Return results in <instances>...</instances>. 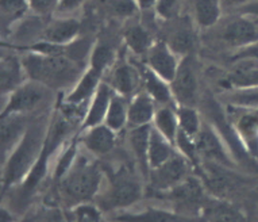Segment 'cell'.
Segmentation results:
<instances>
[{
	"label": "cell",
	"mask_w": 258,
	"mask_h": 222,
	"mask_svg": "<svg viewBox=\"0 0 258 222\" xmlns=\"http://www.w3.org/2000/svg\"><path fill=\"white\" fill-rule=\"evenodd\" d=\"M22 61L30 80L39 81L50 90L73 88L83 75L81 65L67 56H43L30 51Z\"/></svg>",
	"instance_id": "6da1fadb"
},
{
	"label": "cell",
	"mask_w": 258,
	"mask_h": 222,
	"mask_svg": "<svg viewBox=\"0 0 258 222\" xmlns=\"http://www.w3.org/2000/svg\"><path fill=\"white\" fill-rule=\"evenodd\" d=\"M46 133L47 129L43 130L42 125L38 122L27 128L25 136L3 162V188H9L26 179L42 153Z\"/></svg>",
	"instance_id": "7a4b0ae2"
},
{
	"label": "cell",
	"mask_w": 258,
	"mask_h": 222,
	"mask_svg": "<svg viewBox=\"0 0 258 222\" xmlns=\"http://www.w3.org/2000/svg\"><path fill=\"white\" fill-rule=\"evenodd\" d=\"M102 178V170L96 162L84 156H77L67 175L59 180L61 194L72 203H87L96 197Z\"/></svg>",
	"instance_id": "3957f363"
},
{
	"label": "cell",
	"mask_w": 258,
	"mask_h": 222,
	"mask_svg": "<svg viewBox=\"0 0 258 222\" xmlns=\"http://www.w3.org/2000/svg\"><path fill=\"white\" fill-rule=\"evenodd\" d=\"M50 96V88L35 80H26L21 87L13 91L3 106L2 117L22 114L26 116L38 108Z\"/></svg>",
	"instance_id": "277c9868"
},
{
	"label": "cell",
	"mask_w": 258,
	"mask_h": 222,
	"mask_svg": "<svg viewBox=\"0 0 258 222\" xmlns=\"http://www.w3.org/2000/svg\"><path fill=\"white\" fill-rule=\"evenodd\" d=\"M170 88L177 106L196 107L199 98V80L195 61L190 54L180 59L177 72L170 81Z\"/></svg>",
	"instance_id": "5b68a950"
},
{
	"label": "cell",
	"mask_w": 258,
	"mask_h": 222,
	"mask_svg": "<svg viewBox=\"0 0 258 222\" xmlns=\"http://www.w3.org/2000/svg\"><path fill=\"white\" fill-rule=\"evenodd\" d=\"M142 197L140 182L127 171H119L111 179L107 192L100 199V205L107 210L134 205Z\"/></svg>",
	"instance_id": "8992f818"
},
{
	"label": "cell",
	"mask_w": 258,
	"mask_h": 222,
	"mask_svg": "<svg viewBox=\"0 0 258 222\" xmlns=\"http://www.w3.org/2000/svg\"><path fill=\"white\" fill-rule=\"evenodd\" d=\"M188 172L186 158L182 154L176 153L158 168L150 171V184L158 191L172 190L185 180Z\"/></svg>",
	"instance_id": "52a82bcc"
},
{
	"label": "cell",
	"mask_w": 258,
	"mask_h": 222,
	"mask_svg": "<svg viewBox=\"0 0 258 222\" xmlns=\"http://www.w3.org/2000/svg\"><path fill=\"white\" fill-rule=\"evenodd\" d=\"M222 37L224 42L229 43L230 46L241 50L243 47L258 42V22L247 15L234 18L233 21L224 26Z\"/></svg>",
	"instance_id": "ba28073f"
},
{
	"label": "cell",
	"mask_w": 258,
	"mask_h": 222,
	"mask_svg": "<svg viewBox=\"0 0 258 222\" xmlns=\"http://www.w3.org/2000/svg\"><path fill=\"white\" fill-rule=\"evenodd\" d=\"M148 67L168 83L174 79L180 60L166 42L153 43L152 49L146 54Z\"/></svg>",
	"instance_id": "9c48e42d"
},
{
	"label": "cell",
	"mask_w": 258,
	"mask_h": 222,
	"mask_svg": "<svg viewBox=\"0 0 258 222\" xmlns=\"http://www.w3.org/2000/svg\"><path fill=\"white\" fill-rule=\"evenodd\" d=\"M102 81L103 73L92 67H88V69L84 71L80 79L76 81L73 88H71L69 94L65 98V103L72 104V106L87 107L89 100L93 98V95L96 94Z\"/></svg>",
	"instance_id": "30bf717a"
},
{
	"label": "cell",
	"mask_w": 258,
	"mask_h": 222,
	"mask_svg": "<svg viewBox=\"0 0 258 222\" xmlns=\"http://www.w3.org/2000/svg\"><path fill=\"white\" fill-rule=\"evenodd\" d=\"M196 144L200 157L206 158L211 162H218L223 165L231 166V160L224 149V145L215 130L208 125L203 124V128L196 137Z\"/></svg>",
	"instance_id": "8fae6325"
},
{
	"label": "cell",
	"mask_w": 258,
	"mask_h": 222,
	"mask_svg": "<svg viewBox=\"0 0 258 222\" xmlns=\"http://www.w3.org/2000/svg\"><path fill=\"white\" fill-rule=\"evenodd\" d=\"M114 94V90L111 88L110 84L107 81H102L96 94L93 95V98L89 100L88 106H87L84 121L81 124L83 130L104 124L107 111H108L111 99H112Z\"/></svg>",
	"instance_id": "7c38bea8"
},
{
	"label": "cell",
	"mask_w": 258,
	"mask_h": 222,
	"mask_svg": "<svg viewBox=\"0 0 258 222\" xmlns=\"http://www.w3.org/2000/svg\"><path fill=\"white\" fill-rule=\"evenodd\" d=\"M29 76L26 73L22 59L15 54H3L0 63V88L2 95H10L21 87Z\"/></svg>",
	"instance_id": "4fadbf2b"
},
{
	"label": "cell",
	"mask_w": 258,
	"mask_h": 222,
	"mask_svg": "<svg viewBox=\"0 0 258 222\" xmlns=\"http://www.w3.org/2000/svg\"><path fill=\"white\" fill-rule=\"evenodd\" d=\"M80 22L72 17H59L51 21L43 29L41 39L46 42L67 46L73 41H76L77 35L80 33Z\"/></svg>",
	"instance_id": "5bb4252c"
},
{
	"label": "cell",
	"mask_w": 258,
	"mask_h": 222,
	"mask_svg": "<svg viewBox=\"0 0 258 222\" xmlns=\"http://www.w3.org/2000/svg\"><path fill=\"white\" fill-rule=\"evenodd\" d=\"M114 90L123 98H134L138 94V87L142 84V76L140 69L134 68L130 64L116 65L107 81Z\"/></svg>",
	"instance_id": "9a60e30c"
},
{
	"label": "cell",
	"mask_w": 258,
	"mask_h": 222,
	"mask_svg": "<svg viewBox=\"0 0 258 222\" xmlns=\"http://www.w3.org/2000/svg\"><path fill=\"white\" fill-rule=\"evenodd\" d=\"M27 124H26V116L22 114H14V116L2 117V130H0V137H2V158L3 162L6 161V156L13 152L14 148L21 141L22 137L25 136L27 130Z\"/></svg>",
	"instance_id": "2e32d148"
},
{
	"label": "cell",
	"mask_w": 258,
	"mask_h": 222,
	"mask_svg": "<svg viewBox=\"0 0 258 222\" xmlns=\"http://www.w3.org/2000/svg\"><path fill=\"white\" fill-rule=\"evenodd\" d=\"M115 141H116V132L108 128L106 124L87 129L81 138L85 149L96 156H102L111 152L114 149Z\"/></svg>",
	"instance_id": "e0dca14e"
},
{
	"label": "cell",
	"mask_w": 258,
	"mask_h": 222,
	"mask_svg": "<svg viewBox=\"0 0 258 222\" xmlns=\"http://www.w3.org/2000/svg\"><path fill=\"white\" fill-rule=\"evenodd\" d=\"M141 76H142V86L144 91L149 96H152L153 100L157 103V106H168L174 104L173 94L170 88V83L164 80L162 77L158 76L154 71L146 67L140 69Z\"/></svg>",
	"instance_id": "ac0fdd59"
},
{
	"label": "cell",
	"mask_w": 258,
	"mask_h": 222,
	"mask_svg": "<svg viewBox=\"0 0 258 222\" xmlns=\"http://www.w3.org/2000/svg\"><path fill=\"white\" fill-rule=\"evenodd\" d=\"M150 133H152V125L132 128L128 132V144L145 179H149L150 176V165H149Z\"/></svg>",
	"instance_id": "d6986e66"
},
{
	"label": "cell",
	"mask_w": 258,
	"mask_h": 222,
	"mask_svg": "<svg viewBox=\"0 0 258 222\" xmlns=\"http://www.w3.org/2000/svg\"><path fill=\"white\" fill-rule=\"evenodd\" d=\"M227 83L231 88H258V60L237 59L234 60Z\"/></svg>",
	"instance_id": "ffe728a7"
},
{
	"label": "cell",
	"mask_w": 258,
	"mask_h": 222,
	"mask_svg": "<svg viewBox=\"0 0 258 222\" xmlns=\"http://www.w3.org/2000/svg\"><path fill=\"white\" fill-rule=\"evenodd\" d=\"M157 111V103L145 91H141L128 103L130 128L152 125Z\"/></svg>",
	"instance_id": "44dd1931"
},
{
	"label": "cell",
	"mask_w": 258,
	"mask_h": 222,
	"mask_svg": "<svg viewBox=\"0 0 258 222\" xmlns=\"http://www.w3.org/2000/svg\"><path fill=\"white\" fill-rule=\"evenodd\" d=\"M177 152H174V144H172L168 138L162 136L152 125L150 144H149V165H150V171L162 165L164 162L168 161Z\"/></svg>",
	"instance_id": "7402d4cb"
},
{
	"label": "cell",
	"mask_w": 258,
	"mask_h": 222,
	"mask_svg": "<svg viewBox=\"0 0 258 222\" xmlns=\"http://www.w3.org/2000/svg\"><path fill=\"white\" fill-rule=\"evenodd\" d=\"M152 125L162 136L168 138L172 144H174L178 130H180L177 107H174L173 104L157 107L156 116H154Z\"/></svg>",
	"instance_id": "603a6c76"
},
{
	"label": "cell",
	"mask_w": 258,
	"mask_h": 222,
	"mask_svg": "<svg viewBox=\"0 0 258 222\" xmlns=\"http://www.w3.org/2000/svg\"><path fill=\"white\" fill-rule=\"evenodd\" d=\"M124 42L127 47L138 56L148 54L153 46L152 35L141 25H130L124 30Z\"/></svg>",
	"instance_id": "cb8c5ba5"
},
{
	"label": "cell",
	"mask_w": 258,
	"mask_h": 222,
	"mask_svg": "<svg viewBox=\"0 0 258 222\" xmlns=\"http://www.w3.org/2000/svg\"><path fill=\"white\" fill-rule=\"evenodd\" d=\"M104 124L116 133L120 132L126 125H128V104H127V98H123V96L115 92L112 99H111Z\"/></svg>",
	"instance_id": "d4e9b609"
},
{
	"label": "cell",
	"mask_w": 258,
	"mask_h": 222,
	"mask_svg": "<svg viewBox=\"0 0 258 222\" xmlns=\"http://www.w3.org/2000/svg\"><path fill=\"white\" fill-rule=\"evenodd\" d=\"M222 98L229 107L242 110L258 108V88H230Z\"/></svg>",
	"instance_id": "484cf974"
},
{
	"label": "cell",
	"mask_w": 258,
	"mask_h": 222,
	"mask_svg": "<svg viewBox=\"0 0 258 222\" xmlns=\"http://www.w3.org/2000/svg\"><path fill=\"white\" fill-rule=\"evenodd\" d=\"M220 18V0H196L195 21L198 25L208 29L215 25Z\"/></svg>",
	"instance_id": "4316f807"
},
{
	"label": "cell",
	"mask_w": 258,
	"mask_h": 222,
	"mask_svg": "<svg viewBox=\"0 0 258 222\" xmlns=\"http://www.w3.org/2000/svg\"><path fill=\"white\" fill-rule=\"evenodd\" d=\"M177 117L178 125H180V129L182 132L196 138L203 128V122L200 120L196 107L177 106Z\"/></svg>",
	"instance_id": "83f0119b"
},
{
	"label": "cell",
	"mask_w": 258,
	"mask_h": 222,
	"mask_svg": "<svg viewBox=\"0 0 258 222\" xmlns=\"http://www.w3.org/2000/svg\"><path fill=\"white\" fill-rule=\"evenodd\" d=\"M168 45L176 54L184 56L190 54V51L195 46V37L194 31L190 30L186 26H180L170 34L169 42Z\"/></svg>",
	"instance_id": "f1b7e54d"
},
{
	"label": "cell",
	"mask_w": 258,
	"mask_h": 222,
	"mask_svg": "<svg viewBox=\"0 0 258 222\" xmlns=\"http://www.w3.org/2000/svg\"><path fill=\"white\" fill-rule=\"evenodd\" d=\"M206 218L208 222H246L245 215L229 203H218L207 207Z\"/></svg>",
	"instance_id": "f546056e"
},
{
	"label": "cell",
	"mask_w": 258,
	"mask_h": 222,
	"mask_svg": "<svg viewBox=\"0 0 258 222\" xmlns=\"http://www.w3.org/2000/svg\"><path fill=\"white\" fill-rule=\"evenodd\" d=\"M0 10L3 26L10 27L21 21L30 7L27 0H0Z\"/></svg>",
	"instance_id": "4dcf8cb0"
},
{
	"label": "cell",
	"mask_w": 258,
	"mask_h": 222,
	"mask_svg": "<svg viewBox=\"0 0 258 222\" xmlns=\"http://www.w3.org/2000/svg\"><path fill=\"white\" fill-rule=\"evenodd\" d=\"M120 222H177V217L164 210L150 209L140 214H123L116 218Z\"/></svg>",
	"instance_id": "1f68e13d"
},
{
	"label": "cell",
	"mask_w": 258,
	"mask_h": 222,
	"mask_svg": "<svg viewBox=\"0 0 258 222\" xmlns=\"http://www.w3.org/2000/svg\"><path fill=\"white\" fill-rule=\"evenodd\" d=\"M114 50L110 46L99 43L96 46H93L92 53L89 56V67H92V68H95L96 71H99V72H102L104 75L107 69L114 64Z\"/></svg>",
	"instance_id": "d6a6232c"
},
{
	"label": "cell",
	"mask_w": 258,
	"mask_h": 222,
	"mask_svg": "<svg viewBox=\"0 0 258 222\" xmlns=\"http://www.w3.org/2000/svg\"><path fill=\"white\" fill-rule=\"evenodd\" d=\"M174 146L180 150V154H182L186 160H189L190 162H199V150H198V144H196V138L188 136L186 133H184L180 129L174 141Z\"/></svg>",
	"instance_id": "836d02e7"
},
{
	"label": "cell",
	"mask_w": 258,
	"mask_h": 222,
	"mask_svg": "<svg viewBox=\"0 0 258 222\" xmlns=\"http://www.w3.org/2000/svg\"><path fill=\"white\" fill-rule=\"evenodd\" d=\"M77 150H79L77 142H72V144H69V145L65 148V150H63L62 154H61V157H59L58 161H57V165H55V179L61 180L63 176L67 175V172L71 170V166L73 165V162L76 161Z\"/></svg>",
	"instance_id": "e575fe53"
},
{
	"label": "cell",
	"mask_w": 258,
	"mask_h": 222,
	"mask_svg": "<svg viewBox=\"0 0 258 222\" xmlns=\"http://www.w3.org/2000/svg\"><path fill=\"white\" fill-rule=\"evenodd\" d=\"M73 219L75 222H103L100 209L88 203H81L75 207Z\"/></svg>",
	"instance_id": "d590c367"
},
{
	"label": "cell",
	"mask_w": 258,
	"mask_h": 222,
	"mask_svg": "<svg viewBox=\"0 0 258 222\" xmlns=\"http://www.w3.org/2000/svg\"><path fill=\"white\" fill-rule=\"evenodd\" d=\"M31 13L37 17H47L53 13H57L59 0H27Z\"/></svg>",
	"instance_id": "8d00e7d4"
},
{
	"label": "cell",
	"mask_w": 258,
	"mask_h": 222,
	"mask_svg": "<svg viewBox=\"0 0 258 222\" xmlns=\"http://www.w3.org/2000/svg\"><path fill=\"white\" fill-rule=\"evenodd\" d=\"M180 5V0H158L156 5V11L162 19H170L173 17Z\"/></svg>",
	"instance_id": "74e56055"
},
{
	"label": "cell",
	"mask_w": 258,
	"mask_h": 222,
	"mask_svg": "<svg viewBox=\"0 0 258 222\" xmlns=\"http://www.w3.org/2000/svg\"><path fill=\"white\" fill-rule=\"evenodd\" d=\"M137 9L134 0H112V11L119 17H132Z\"/></svg>",
	"instance_id": "f35d334b"
},
{
	"label": "cell",
	"mask_w": 258,
	"mask_h": 222,
	"mask_svg": "<svg viewBox=\"0 0 258 222\" xmlns=\"http://www.w3.org/2000/svg\"><path fill=\"white\" fill-rule=\"evenodd\" d=\"M84 2L85 0H59L58 9H57L58 17H71L84 5Z\"/></svg>",
	"instance_id": "ab89813d"
},
{
	"label": "cell",
	"mask_w": 258,
	"mask_h": 222,
	"mask_svg": "<svg viewBox=\"0 0 258 222\" xmlns=\"http://www.w3.org/2000/svg\"><path fill=\"white\" fill-rule=\"evenodd\" d=\"M237 59H254V60H258V42L238 50L234 60H237Z\"/></svg>",
	"instance_id": "60d3db41"
},
{
	"label": "cell",
	"mask_w": 258,
	"mask_h": 222,
	"mask_svg": "<svg viewBox=\"0 0 258 222\" xmlns=\"http://www.w3.org/2000/svg\"><path fill=\"white\" fill-rule=\"evenodd\" d=\"M42 222H69L68 217L59 209H50L42 218Z\"/></svg>",
	"instance_id": "b9f144b4"
},
{
	"label": "cell",
	"mask_w": 258,
	"mask_h": 222,
	"mask_svg": "<svg viewBox=\"0 0 258 222\" xmlns=\"http://www.w3.org/2000/svg\"><path fill=\"white\" fill-rule=\"evenodd\" d=\"M238 10L241 11L242 15L258 18V0H251L249 3H246V5L238 7Z\"/></svg>",
	"instance_id": "7bdbcfd3"
},
{
	"label": "cell",
	"mask_w": 258,
	"mask_h": 222,
	"mask_svg": "<svg viewBox=\"0 0 258 222\" xmlns=\"http://www.w3.org/2000/svg\"><path fill=\"white\" fill-rule=\"evenodd\" d=\"M158 0H136L137 6L138 9L141 10H150V9H156V5Z\"/></svg>",
	"instance_id": "ee69618b"
},
{
	"label": "cell",
	"mask_w": 258,
	"mask_h": 222,
	"mask_svg": "<svg viewBox=\"0 0 258 222\" xmlns=\"http://www.w3.org/2000/svg\"><path fill=\"white\" fill-rule=\"evenodd\" d=\"M0 222H17V218L10 213V210L2 207L0 210Z\"/></svg>",
	"instance_id": "f6af8a7d"
},
{
	"label": "cell",
	"mask_w": 258,
	"mask_h": 222,
	"mask_svg": "<svg viewBox=\"0 0 258 222\" xmlns=\"http://www.w3.org/2000/svg\"><path fill=\"white\" fill-rule=\"evenodd\" d=\"M251 0H223V3L229 7H241V6L249 3Z\"/></svg>",
	"instance_id": "bcb514c9"
},
{
	"label": "cell",
	"mask_w": 258,
	"mask_h": 222,
	"mask_svg": "<svg viewBox=\"0 0 258 222\" xmlns=\"http://www.w3.org/2000/svg\"><path fill=\"white\" fill-rule=\"evenodd\" d=\"M68 221L69 222H75V219H73V217H68Z\"/></svg>",
	"instance_id": "7dc6e473"
},
{
	"label": "cell",
	"mask_w": 258,
	"mask_h": 222,
	"mask_svg": "<svg viewBox=\"0 0 258 222\" xmlns=\"http://www.w3.org/2000/svg\"><path fill=\"white\" fill-rule=\"evenodd\" d=\"M254 19H255V21H257V22H258V18H254Z\"/></svg>",
	"instance_id": "c3c4849f"
}]
</instances>
